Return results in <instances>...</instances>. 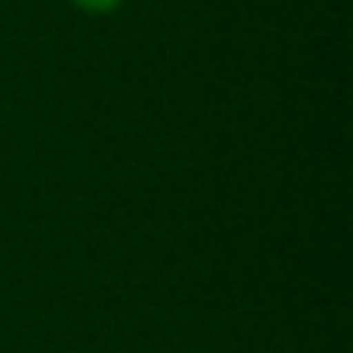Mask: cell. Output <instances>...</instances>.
Segmentation results:
<instances>
[{
	"label": "cell",
	"mask_w": 353,
	"mask_h": 353,
	"mask_svg": "<svg viewBox=\"0 0 353 353\" xmlns=\"http://www.w3.org/2000/svg\"><path fill=\"white\" fill-rule=\"evenodd\" d=\"M80 8H87V11H108V8H114L118 0H77Z\"/></svg>",
	"instance_id": "6da1fadb"
}]
</instances>
